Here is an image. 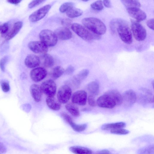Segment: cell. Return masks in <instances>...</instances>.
Masks as SVG:
<instances>
[{"label":"cell","mask_w":154,"mask_h":154,"mask_svg":"<svg viewBox=\"0 0 154 154\" xmlns=\"http://www.w3.org/2000/svg\"><path fill=\"white\" fill-rule=\"evenodd\" d=\"M110 25L112 31L115 32L116 30L123 42L127 44L132 43V33L126 21L120 19H113L111 21Z\"/></svg>","instance_id":"6da1fadb"},{"label":"cell","mask_w":154,"mask_h":154,"mask_svg":"<svg viewBox=\"0 0 154 154\" xmlns=\"http://www.w3.org/2000/svg\"><path fill=\"white\" fill-rule=\"evenodd\" d=\"M82 23L85 27L90 31L98 35L105 34L106 28L104 24L100 19L94 17L83 19Z\"/></svg>","instance_id":"7a4b0ae2"},{"label":"cell","mask_w":154,"mask_h":154,"mask_svg":"<svg viewBox=\"0 0 154 154\" xmlns=\"http://www.w3.org/2000/svg\"><path fill=\"white\" fill-rule=\"evenodd\" d=\"M71 28L76 34L85 40L91 41L99 40L101 38L100 35L94 34L79 24L73 23L71 25Z\"/></svg>","instance_id":"3957f363"},{"label":"cell","mask_w":154,"mask_h":154,"mask_svg":"<svg viewBox=\"0 0 154 154\" xmlns=\"http://www.w3.org/2000/svg\"><path fill=\"white\" fill-rule=\"evenodd\" d=\"M41 41L48 47H52L55 45L57 41V38L54 32L49 29L42 30L39 34Z\"/></svg>","instance_id":"277c9868"},{"label":"cell","mask_w":154,"mask_h":154,"mask_svg":"<svg viewBox=\"0 0 154 154\" xmlns=\"http://www.w3.org/2000/svg\"><path fill=\"white\" fill-rule=\"evenodd\" d=\"M131 30L134 38L139 41L144 40L146 38V32L144 27L139 22L131 20Z\"/></svg>","instance_id":"5b68a950"},{"label":"cell","mask_w":154,"mask_h":154,"mask_svg":"<svg viewBox=\"0 0 154 154\" xmlns=\"http://www.w3.org/2000/svg\"><path fill=\"white\" fill-rule=\"evenodd\" d=\"M40 87L42 93L48 97H54L56 94V85L52 80L49 79L44 81Z\"/></svg>","instance_id":"8992f818"},{"label":"cell","mask_w":154,"mask_h":154,"mask_svg":"<svg viewBox=\"0 0 154 154\" xmlns=\"http://www.w3.org/2000/svg\"><path fill=\"white\" fill-rule=\"evenodd\" d=\"M71 94V89L69 86L63 85L58 90L57 96V100L61 103H66L70 99Z\"/></svg>","instance_id":"52a82bcc"},{"label":"cell","mask_w":154,"mask_h":154,"mask_svg":"<svg viewBox=\"0 0 154 154\" xmlns=\"http://www.w3.org/2000/svg\"><path fill=\"white\" fill-rule=\"evenodd\" d=\"M51 7V5H48L35 11L29 16V20L32 22H35L41 19L45 16Z\"/></svg>","instance_id":"ba28073f"},{"label":"cell","mask_w":154,"mask_h":154,"mask_svg":"<svg viewBox=\"0 0 154 154\" xmlns=\"http://www.w3.org/2000/svg\"><path fill=\"white\" fill-rule=\"evenodd\" d=\"M28 46L32 51L35 53L45 54L48 51V46L41 41L30 42Z\"/></svg>","instance_id":"9c48e42d"},{"label":"cell","mask_w":154,"mask_h":154,"mask_svg":"<svg viewBox=\"0 0 154 154\" xmlns=\"http://www.w3.org/2000/svg\"><path fill=\"white\" fill-rule=\"evenodd\" d=\"M96 103L100 107L108 109H112L116 106L112 99L105 94L97 99Z\"/></svg>","instance_id":"30bf717a"},{"label":"cell","mask_w":154,"mask_h":154,"mask_svg":"<svg viewBox=\"0 0 154 154\" xmlns=\"http://www.w3.org/2000/svg\"><path fill=\"white\" fill-rule=\"evenodd\" d=\"M140 90L141 93L138 97L140 103L145 104L154 102V96L151 90L145 88H141Z\"/></svg>","instance_id":"8fae6325"},{"label":"cell","mask_w":154,"mask_h":154,"mask_svg":"<svg viewBox=\"0 0 154 154\" xmlns=\"http://www.w3.org/2000/svg\"><path fill=\"white\" fill-rule=\"evenodd\" d=\"M122 97L123 102L125 106L127 107L132 106L136 102L137 99L136 93L131 89L125 91Z\"/></svg>","instance_id":"7c38bea8"},{"label":"cell","mask_w":154,"mask_h":154,"mask_svg":"<svg viewBox=\"0 0 154 154\" xmlns=\"http://www.w3.org/2000/svg\"><path fill=\"white\" fill-rule=\"evenodd\" d=\"M87 93L84 90L77 91L73 94L71 100L72 103L80 106L85 105L86 103Z\"/></svg>","instance_id":"4fadbf2b"},{"label":"cell","mask_w":154,"mask_h":154,"mask_svg":"<svg viewBox=\"0 0 154 154\" xmlns=\"http://www.w3.org/2000/svg\"><path fill=\"white\" fill-rule=\"evenodd\" d=\"M46 70L41 67L36 68L32 69L30 72V77L32 80L35 82L41 81L46 76Z\"/></svg>","instance_id":"5bb4252c"},{"label":"cell","mask_w":154,"mask_h":154,"mask_svg":"<svg viewBox=\"0 0 154 154\" xmlns=\"http://www.w3.org/2000/svg\"><path fill=\"white\" fill-rule=\"evenodd\" d=\"M61 115L64 119L71 126L74 131L80 132L84 131L86 128V124L78 125L75 123L73 122L71 117L66 113L62 112Z\"/></svg>","instance_id":"9a60e30c"},{"label":"cell","mask_w":154,"mask_h":154,"mask_svg":"<svg viewBox=\"0 0 154 154\" xmlns=\"http://www.w3.org/2000/svg\"><path fill=\"white\" fill-rule=\"evenodd\" d=\"M126 10L129 15L138 22L143 21L146 18L145 13L139 8H127Z\"/></svg>","instance_id":"2e32d148"},{"label":"cell","mask_w":154,"mask_h":154,"mask_svg":"<svg viewBox=\"0 0 154 154\" xmlns=\"http://www.w3.org/2000/svg\"><path fill=\"white\" fill-rule=\"evenodd\" d=\"M57 38L62 40H67L71 38L72 33L66 27H61L57 29L54 32Z\"/></svg>","instance_id":"e0dca14e"},{"label":"cell","mask_w":154,"mask_h":154,"mask_svg":"<svg viewBox=\"0 0 154 154\" xmlns=\"http://www.w3.org/2000/svg\"><path fill=\"white\" fill-rule=\"evenodd\" d=\"M24 62L27 67L33 68L38 66L40 64V60L37 56L33 54H29L26 57Z\"/></svg>","instance_id":"ac0fdd59"},{"label":"cell","mask_w":154,"mask_h":154,"mask_svg":"<svg viewBox=\"0 0 154 154\" xmlns=\"http://www.w3.org/2000/svg\"><path fill=\"white\" fill-rule=\"evenodd\" d=\"M23 25V23L21 21H18L14 23L12 28L6 34L5 39L9 40L13 38L19 32Z\"/></svg>","instance_id":"d6986e66"},{"label":"cell","mask_w":154,"mask_h":154,"mask_svg":"<svg viewBox=\"0 0 154 154\" xmlns=\"http://www.w3.org/2000/svg\"><path fill=\"white\" fill-rule=\"evenodd\" d=\"M89 71L86 69L82 70L74 76L71 81L73 85L75 87L80 85L81 82L88 76Z\"/></svg>","instance_id":"ffe728a7"},{"label":"cell","mask_w":154,"mask_h":154,"mask_svg":"<svg viewBox=\"0 0 154 154\" xmlns=\"http://www.w3.org/2000/svg\"><path fill=\"white\" fill-rule=\"evenodd\" d=\"M30 94L34 100L36 102L40 101L42 98V92L40 87L38 85L33 84L29 88Z\"/></svg>","instance_id":"44dd1931"},{"label":"cell","mask_w":154,"mask_h":154,"mask_svg":"<svg viewBox=\"0 0 154 154\" xmlns=\"http://www.w3.org/2000/svg\"><path fill=\"white\" fill-rule=\"evenodd\" d=\"M105 94L109 96L115 102L116 106L121 105L123 103L122 96L117 90H112L106 92Z\"/></svg>","instance_id":"7402d4cb"},{"label":"cell","mask_w":154,"mask_h":154,"mask_svg":"<svg viewBox=\"0 0 154 154\" xmlns=\"http://www.w3.org/2000/svg\"><path fill=\"white\" fill-rule=\"evenodd\" d=\"M46 101L47 106L51 109L57 111L60 109L61 103L54 97H48Z\"/></svg>","instance_id":"603a6c76"},{"label":"cell","mask_w":154,"mask_h":154,"mask_svg":"<svg viewBox=\"0 0 154 154\" xmlns=\"http://www.w3.org/2000/svg\"><path fill=\"white\" fill-rule=\"evenodd\" d=\"M69 150L75 154H93L90 149L80 146H73L69 148Z\"/></svg>","instance_id":"cb8c5ba5"},{"label":"cell","mask_w":154,"mask_h":154,"mask_svg":"<svg viewBox=\"0 0 154 154\" xmlns=\"http://www.w3.org/2000/svg\"><path fill=\"white\" fill-rule=\"evenodd\" d=\"M87 89L90 95L94 96L97 95L99 90L98 83L96 81L90 82L87 85Z\"/></svg>","instance_id":"d4e9b609"},{"label":"cell","mask_w":154,"mask_h":154,"mask_svg":"<svg viewBox=\"0 0 154 154\" xmlns=\"http://www.w3.org/2000/svg\"><path fill=\"white\" fill-rule=\"evenodd\" d=\"M126 126V124L123 122L104 124L101 126V129L107 130L119 128H123Z\"/></svg>","instance_id":"484cf974"},{"label":"cell","mask_w":154,"mask_h":154,"mask_svg":"<svg viewBox=\"0 0 154 154\" xmlns=\"http://www.w3.org/2000/svg\"><path fill=\"white\" fill-rule=\"evenodd\" d=\"M122 3L127 8H139L141 6L140 2L137 0H122Z\"/></svg>","instance_id":"4316f807"},{"label":"cell","mask_w":154,"mask_h":154,"mask_svg":"<svg viewBox=\"0 0 154 154\" xmlns=\"http://www.w3.org/2000/svg\"><path fill=\"white\" fill-rule=\"evenodd\" d=\"M44 65L47 67L52 66L54 64V60L51 55L48 54H44L42 56Z\"/></svg>","instance_id":"83f0119b"},{"label":"cell","mask_w":154,"mask_h":154,"mask_svg":"<svg viewBox=\"0 0 154 154\" xmlns=\"http://www.w3.org/2000/svg\"><path fill=\"white\" fill-rule=\"evenodd\" d=\"M67 110L73 116L78 117L80 115V112L78 108L74 104L69 103L65 106Z\"/></svg>","instance_id":"f1b7e54d"},{"label":"cell","mask_w":154,"mask_h":154,"mask_svg":"<svg viewBox=\"0 0 154 154\" xmlns=\"http://www.w3.org/2000/svg\"><path fill=\"white\" fill-rule=\"evenodd\" d=\"M83 14L82 11L80 9L72 8L66 12V15L69 18H73L79 17Z\"/></svg>","instance_id":"f546056e"},{"label":"cell","mask_w":154,"mask_h":154,"mask_svg":"<svg viewBox=\"0 0 154 154\" xmlns=\"http://www.w3.org/2000/svg\"><path fill=\"white\" fill-rule=\"evenodd\" d=\"M154 145L151 144L138 149L137 154H154Z\"/></svg>","instance_id":"4dcf8cb0"},{"label":"cell","mask_w":154,"mask_h":154,"mask_svg":"<svg viewBox=\"0 0 154 154\" xmlns=\"http://www.w3.org/2000/svg\"><path fill=\"white\" fill-rule=\"evenodd\" d=\"M64 72V70L62 67L60 66H56L52 70L51 76L54 79H56L61 76Z\"/></svg>","instance_id":"1f68e13d"},{"label":"cell","mask_w":154,"mask_h":154,"mask_svg":"<svg viewBox=\"0 0 154 154\" xmlns=\"http://www.w3.org/2000/svg\"><path fill=\"white\" fill-rule=\"evenodd\" d=\"M73 4L72 2H66L63 3L60 6L59 10L62 13L67 12L71 8H73Z\"/></svg>","instance_id":"d6a6232c"},{"label":"cell","mask_w":154,"mask_h":154,"mask_svg":"<svg viewBox=\"0 0 154 154\" xmlns=\"http://www.w3.org/2000/svg\"><path fill=\"white\" fill-rule=\"evenodd\" d=\"M91 8L94 10L101 11L103 8V2L101 0L97 1L91 5Z\"/></svg>","instance_id":"836d02e7"},{"label":"cell","mask_w":154,"mask_h":154,"mask_svg":"<svg viewBox=\"0 0 154 154\" xmlns=\"http://www.w3.org/2000/svg\"><path fill=\"white\" fill-rule=\"evenodd\" d=\"M129 131L123 128H119L111 130L110 132L117 134H126L129 133Z\"/></svg>","instance_id":"e575fe53"},{"label":"cell","mask_w":154,"mask_h":154,"mask_svg":"<svg viewBox=\"0 0 154 154\" xmlns=\"http://www.w3.org/2000/svg\"><path fill=\"white\" fill-rule=\"evenodd\" d=\"M0 85L2 90L5 92L9 91L10 89L8 82L5 80H2L0 82Z\"/></svg>","instance_id":"d590c367"},{"label":"cell","mask_w":154,"mask_h":154,"mask_svg":"<svg viewBox=\"0 0 154 154\" xmlns=\"http://www.w3.org/2000/svg\"><path fill=\"white\" fill-rule=\"evenodd\" d=\"M9 29V25L8 23H5L0 24V33L4 34H7Z\"/></svg>","instance_id":"8d00e7d4"},{"label":"cell","mask_w":154,"mask_h":154,"mask_svg":"<svg viewBox=\"0 0 154 154\" xmlns=\"http://www.w3.org/2000/svg\"><path fill=\"white\" fill-rule=\"evenodd\" d=\"M8 57L7 56H5L0 60V68L1 70L3 72L5 71V66L8 61Z\"/></svg>","instance_id":"74e56055"},{"label":"cell","mask_w":154,"mask_h":154,"mask_svg":"<svg viewBox=\"0 0 154 154\" xmlns=\"http://www.w3.org/2000/svg\"><path fill=\"white\" fill-rule=\"evenodd\" d=\"M94 96L91 95H89L88 97V102L89 105L94 107L96 105V102Z\"/></svg>","instance_id":"f35d334b"},{"label":"cell","mask_w":154,"mask_h":154,"mask_svg":"<svg viewBox=\"0 0 154 154\" xmlns=\"http://www.w3.org/2000/svg\"><path fill=\"white\" fill-rule=\"evenodd\" d=\"M44 1V0H33L29 4L28 7L30 8H32L40 4Z\"/></svg>","instance_id":"ab89813d"},{"label":"cell","mask_w":154,"mask_h":154,"mask_svg":"<svg viewBox=\"0 0 154 154\" xmlns=\"http://www.w3.org/2000/svg\"><path fill=\"white\" fill-rule=\"evenodd\" d=\"M74 67L70 65L67 67L65 72L66 74L70 75L74 72Z\"/></svg>","instance_id":"60d3db41"},{"label":"cell","mask_w":154,"mask_h":154,"mask_svg":"<svg viewBox=\"0 0 154 154\" xmlns=\"http://www.w3.org/2000/svg\"><path fill=\"white\" fill-rule=\"evenodd\" d=\"M146 24L150 29H154V19H151L148 20L146 22Z\"/></svg>","instance_id":"b9f144b4"},{"label":"cell","mask_w":154,"mask_h":154,"mask_svg":"<svg viewBox=\"0 0 154 154\" xmlns=\"http://www.w3.org/2000/svg\"><path fill=\"white\" fill-rule=\"evenodd\" d=\"M6 151V147L4 144L0 142V154H4Z\"/></svg>","instance_id":"7bdbcfd3"},{"label":"cell","mask_w":154,"mask_h":154,"mask_svg":"<svg viewBox=\"0 0 154 154\" xmlns=\"http://www.w3.org/2000/svg\"><path fill=\"white\" fill-rule=\"evenodd\" d=\"M110 151L107 149H103L95 152L94 154H110Z\"/></svg>","instance_id":"ee69618b"},{"label":"cell","mask_w":154,"mask_h":154,"mask_svg":"<svg viewBox=\"0 0 154 154\" xmlns=\"http://www.w3.org/2000/svg\"><path fill=\"white\" fill-rule=\"evenodd\" d=\"M102 2L106 7L110 8L111 7V5L109 0H103Z\"/></svg>","instance_id":"f6af8a7d"},{"label":"cell","mask_w":154,"mask_h":154,"mask_svg":"<svg viewBox=\"0 0 154 154\" xmlns=\"http://www.w3.org/2000/svg\"><path fill=\"white\" fill-rule=\"evenodd\" d=\"M7 1L11 4L17 5L21 1L19 0H8Z\"/></svg>","instance_id":"bcb514c9"},{"label":"cell","mask_w":154,"mask_h":154,"mask_svg":"<svg viewBox=\"0 0 154 154\" xmlns=\"http://www.w3.org/2000/svg\"><path fill=\"white\" fill-rule=\"evenodd\" d=\"M69 19H65L63 20L62 21L63 23L65 25L69 24L70 23V21Z\"/></svg>","instance_id":"7dc6e473"},{"label":"cell","mask_w":154,"mask_h":154,"mask_svg":"<svg viewBox=\"0 0 154 154\" xmlns=\"http://www.w3.org/2000/svg\"><path fill=\"white\" fill-rule=\"evenodd\" d=\"M83 1H84V2H87V1H88V0H83Z\"/></svg>","instance_id":"c3c4849f"}]
</instances>
